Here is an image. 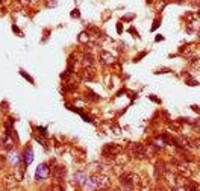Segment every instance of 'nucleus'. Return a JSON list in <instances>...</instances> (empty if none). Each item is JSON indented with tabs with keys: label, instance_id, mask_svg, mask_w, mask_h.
<instances>
[{
	"label": "nucleus",
	"instance_id": "1",
	"mask_svg": "<svg viewBox=\"0 0 200 191\" xmlns=\"http://www.w3.org/2000/svg\"><path fill=\"white\" fill-rule=\"evenodd\" d=\"M90 179L93 180L97 190H109L111 188V179L105 173H93Z\"/></svg>",
	"mask_w": 200,
	"mask_h": 191
},
{
	"label": "nucleus",
	"instance_id": "2",
	"mask_svg": "<svg viewBox=\"0 0 200 191\" xmlns=\"http://www.w3.org/2000/svg\"><path fill=\"white\" fill-rule=\"evenodd\" d=\"M120 153H123V147L120 146V144H106L105 147L102 149V156L103 158H115L117 155H120Z\"/></svg>",
	"mask_w": 200,
	"mask_h": 191
},
{
	"label": "nucleus",
	"instance_id": "3",
	"mask_svg": "<svg viewBox=\"0 0 200 191\" xmlns=\"http://www.w3.org/2000/svg\"><path fill=\"white\" fill-rule=\"evenodd\" d=\"M132 155L135 159H140V161L146 159L147 158V147L141 143H133L132 144Z\"/></svg>",
	"mask_w": 200,
	"mask_h": 191
},
{
	"label": "nucleus",
	"instance_id": "4",
	"mask_svg": "<svg viewBox=\"0 0 200 191\" xmlns=\"http://www.w3.org/2000/svg\"><path fill=\"white\" fill-rule=\"evenodd\" d=\"M50 173H52V170L49 168V164H40L38 165V168H36L35 171V179L38 180V182H41V180H46L50 176Z\"/></svg>",
	"mask_w": 200,
	"mask_h": 191
},
{
	"label": "nucleus",
	"instance_id": "5",
	"mask_svg": "<svg viewBox=\"0 0 200 191\" xmlns=\"http://www.w3.org/2000/svg\"><path fill=\"white\" fill-rule=\"evenodd\" d=\"M65 175H67V168L64 167V165H55V168L52 170V178L56 180L58 185H61L64 182Z\"/></svg>",
	"mask_w": 200,
	"mask_h": 191
},
{
	"label": "nucleus",
	"instance_id": "6",
	"mask_svg": "<svg viewBox=\"0 0 200 191\" xmlns=\"http://www.w3.org/2000/svg\"><path fill=\"white\" fill-rule=\"evenodd\" d=\"M2 185L6 190H12V188H15L18 185V180H17V178L14 175H5L3 179H2Z\"/></svg>",
	"mask_w": 200,
	"mask_h": 191
},
{
	"label": "nucleus",
	"instance_id": "7",
	"mask_svg": "<svg viewBox=\"0 0 200 191\" xmlns=\"http://www.w3.org/2000/svg\"><path fill=\"white\" fill-rule=\"evenodd\" d=\"M177 175H180L182 178H189L191 176V168H189V162H179L176 165Z\"/></svg>",
	"mask_w": 200,
	"mask_h": 191
},
{
	"label": "nucleus",
	"instance_id": "8",
	"mask_svg": "<svg viewBox=\"0 0 200 191\" xmlns=\"http://www.w3.org/2000/svg\"><path fill=\"white\" fill-rule=\"evenodd\" d=\"M82 79L83 81H88V82H91L93 79L95 77V68L94 67H85L82 70Z\"/></svg>",
	"mask_w": 200,
	"mask_h": 191
},
{
	"label": "nucleus",
	"instance_id": "9",
	"mask_svg": "<svg viewBox=\"0 0 200 191\" xmlns=\"http://www.w3.org/2000/svg\"><path fill=\"white\" fill-rule=\"evenodd\" d=\"M73 179H74V185H81V187H82L83 184H85V180L88 179V178H86V171H85V170H77V171L74 173V178H73Z\"/></svg>",
	"mask_w": 200,
	"mask_h": 191
},
{
	"label": "nucleus",
	"instance_id": "10",
	"mask_svg": "<svg viewBox=\"0 0 200 191\" xmlns=\"http://www.w3.org/2000/svg\"><path fill=\"white\" fill-rule=\"evenodd\" d=\"M12 147H14V144H12V140H11V137H9V133H8V132L3 133V135H2V149H3L5 152H8V150H11Z\"/></svg>",
	"mask_w": 200,
	"mask_h": 191
},
{
	"label": "nucleus",
	"instance_id": "11",
	"mask_svg": "<svg viewBox=\"0 0 200 191\" xmlns=\"http://www.w3.org/2000/svg\"><path fill=\"white\" fill-rule=\"evenodd\" d=\"M100 62L102 64H114L115 62V58L112 53L106 52V50H100Z\"/></svg>",
	"mask_w": 200,
	"mask_h": 191
},
{
	"label": "nucleus",
	"instance_id": "12",
	"mask_svg": "<svg viewBox=\"0 0 200 191\" xmlns=\"http://www.w3.org/2000/svg\"><path fill=\"white\" fill-rule=\"evenodd\" d=\"M32 161H34V150H32V147H26V150L23 153V164L24 165H30Z\"/></svg>",
	"mask_w": 200,
	"mask_h": 191
},
{
	"label": "nucleus",
	"instance_id": "13",
	"mask_svg": "<svg viewBox=\"0 0 200 191\" xmlns=\"http://www.w3.org/2000/svg\"><path fill=\"white\" fill-rule=\"evenodd\" d=\"M82 64H83V68L85 67H94V56L91 53H83L82 55Z\"/></svg>",
	"mask_w": 200,
	"mask_h": 191
},
{
	"label": "nucleus",
	"instance_id": "14",
	"mask_svg": "<svg viewBox=\"0 0 200 191\" xmlns=\"http://www.w3.org/2000/svg\"><path fill=\"white\" fill-rule=\"evenodd\" d=\"M114 162H115L117 165H120V167H123V165H126V164L129 162V156L124 155V153H120V155H117L114 158Z\"/></svg>",
	"mask_w": 200,
	"mask_h": 191
},
{
	"label": "nucleus",
	"instance_id": "15",
	"mask_svg": "<svg viewBox=\"0 0 200 191\" xmlns=\"http://www.w3.org/2000/svg\"><path fill=\"white\" fill-rule=\"evenodd\" d=\"M194 44H185V46H182V47H179V55H191L193 52H194Z\"/></svg>",
	"mask_w": 200,
	"mask_h": 191
},
{
	"label": "nucleus",
	"instance_id": "16",
	"mask_svg": "<svg viewBox=\"0 0 200 191\" xmlns=\"http://www.w3.org/2000/svg\"><path fill=\"white\" fill-rule=\"evenodd\" d=\"M77 40H79L81 44H88L91 41V35H90V32H82L81 35L77 36Z\"/></svg>",
	"mask_w": 200,
	"mask_h": 191
},
{
	"label": "nucleus",
	"instance_id": "17",
	"mask_svg": "<svg viewBox=\"0 0 200 191\" xmlns=\"http://www.w3.org/2000/svg\"><path fill=\"white\" fill-rule=\"evenodd\" d=\"M184 18H185L187 24H193L194 20L197 18V12H187V14L184 15Z\"/></svg>",
	"mask_w": 200,
	"mask_h": 191
},
{
	"label": "nucleus",
	"instance_id": "18",
	"mask_svg": "<svg viewBox=\"0 0 200 191\" xmlns=\"http://www.w3.org/2000/svg\"><path fill=\"white\" fill-rule=\"evenodd\" d=\"M82 187H83V188H85L86 191H95V190H97V188H95V185L93 184V180H91V179H86V180H85V184H83Z\"/></svg>",
	"mask_w": 200,
	"mask_h": 191
},
{
	"label": "nucleus",
	"instance_id": "19",
	"mask_svg": "<svg viewBox=\"0 0 200 191\" xmlns=\"http://www.w3.org/2000/svg\"><path fill=\"white\" fill-rule=\"evenodd\" d=\"M91 167H93V171H94V173H103V170H105V165H103V164H99V162L91 164Z\"/></svg>",
	"mask_w": 200,
	"mask_h": 191
},
{
	"label": "nucleus",
	"instance_id": "20",
	"mask_svg": "<svg viewBox=\"0 0 200 191\" xmlns=\"http://www.w3.org/2000/svg\"><path fill=\"white\" fill-rule=\"evenodd\" d=\"M189 124H191L193 131L200 132V119H197V120H191V121H189Z\"/></svg>",
	"mask_w": 200,
	"mask_h": 191
},
{
	"label": "nucleus",
	"instance_id": "21",
	"mask_svg": "<svg viewBox=\"0 0 200 191\" xmlns=\"http://www.w3.org/2000/svg\"><path fill=\"white\" fill-rule=\"evenodd\" d=\"M191 64L194 65V67H197V68H200V58H191Z\"/></svg>",
	"mask_w": 200,
	"mask_h": 191
},
{
	"label": "nucleus",
	"instance_id": "22",
	"mask_svg": "<svg viewBox=\"0 0 200 191\" xmlns=\"http://www.w3.org/2000/svg\"><path fill=\"white\" fill-rule=\"evenodd\" d=\"M165 5H167V3H165L164 0H162V2L159 0V2L156 3V9H158V11H162V9H164V8H165Z\"/></svg>",
	"mask_w": 200,
	"mask_h": 191
},
{
	"label": "nucleus",
	"instance_id": "23",
	"mask_svg": "<svg viewBox=\"0 0 200 191\" xmlns=\"http://www.w3.org/2000/svg\"><path fill=\"white\" fill-rule=\"evenodd\" d=\"M11 161H12V164H18V162H20V155L15 152V155H12Z\"/></svg>",
	"mask_w": 200,
	"mask_h": 191
},
{
	"label": "nucleus",
	"instance_id": "24",
	"mask_svg": "<svg viewBox=\"0 0 200 191\" xmlns=\"http://www.w3.org/2000/svg\"><path fill=\"white\" fill-rule=\"evenodd\" d=\"M20 73H21V76H23V77H26V79H27V81H29L30 84H34V79H32V77H30L29 74H26V73H24L23 70H20Z\"/></svg>",
	"mask_w": 200,
	"mask_h": 191
},
{
	"label": "nucleus",
	"instance_id": "25",
	"mask_svg": "<svg viewBox=\"0 0 200 191\" xmlns=\"http://www.w3.org/2000/svg\"><path fill=\"white\" fill-rule=\"evenodd\" d=\"M50 191H65V190H64L61 185H55V187H53V188H52Z\"/></svg>",
	"mask_w": 200,
	"mask_h": 191
},
{
	"label": "nucleus",
	"instance_id": "26",
	"mask_svg": "<svg viewBox=\"0 0 200 191\" xmlns=\"http://www.w3.org/2000/svg\"><path fill=\"white\" fill-rule=\"evenodd\" d=\"M114 133H115V135H120V133H121V129L118 128L117 124H114Z\"/></svg>",
	"mask_w": 200,
	"mask_h": 191
},
{
	"label": "nucleus",
	"instance_id": "27",
	"mask_svg": "<svg viewBox=\"0 0 200 191\" xmlns=\"http://www.w3.org/2000/svg\"><path fill=\"white\" fill-rule=\"evenodd\" d=\"M12 29H14V32H17V34H18L20 36H23V32H21V30H20L17 26H12Z\"/></svg>",
	"mask_w": 200,
	"mask_h": 191
},
{
	"label": "nucleus",
	"instance_id": "28",
	"mask_svg": "<svg viewBox=\"0 0 200 191\" xmlns=\"http://www.w3.org/2000/svg\"><path fill=\"white\" fill-rule=\"evenodd\" d=\"M142 56H146V52H142L141 55H138V56H135V59H133V61H135V62H138V61L141 59Z\"/></svg>",
	"mask_w": 200,
	"mask_h": 191
},
{
	"label": "nucleus",
	"instance_id": "29",
	"mask_svg": "<svg viewBox=\"0 0 200 191\" xmlns=\"http://www.w3.org/2000/svg\"><path fill=\"white\" fill-rule=\"evenodd\" d=\"M81 15V12H79V9H74V11L71 12V17H79Z\"/></svg>",
	"mask_w": 200,
	"mask_h": 191
},
{
	"label": "nucleus",
	"instance_id": "30",
	"mask_svg": "<svg viewBox=\"0 0 200 191\" xmlns=\"http://www.w3.org/2000/svg\"><path fill=\"white\" fill-rule=\"evenodd\" d=\"M191 5H193V6H197V8H200V0H193V2H191Z\"/></svg>",
	"mask_w": 200,
	"mask_h": 191
},
{
	"label": "nucleus",
	"instance_id": "31",
	"mask_svg": "<svg viewBox=\"0 0 200 191\" xmlns=\"http://www.w3.org/2000/svg\"><path fill=\"white\" fill-rule=\"evenodd\" d=\"M156 191H168V190H167V188H165L164 185H159V187H158V188H156Z\"/></svg>",
	"mask_w": 200,
	"mask_h": 191
},
{
	"label": "nucleus",
	"instance_id": "32",
	"mask_svg": "<svg viewBox=\"0 0 200 191\" xmlns=\"http://www.w3.org/2000/svg\"><path fill=\"white\" fill-rule=\"evenodd\" d=\"M168 72H170L168 68H161V70H158L156 73H168Z\"/></svg>",
	"mask_w": 200,
	"mask_h": 191
},
{
	"label": "nucleus",
	"instance_id": "33",
	"mask_svg": "<svg viewBox=\"0 0 200 191\" xmlns=\"http://www.w3.org/2000/svg\"><path fill=\"white\" fill-rule=\"evenodd\" d=\"M191 108H193V109H194V111H196L197 114H200V109H199V106H196V105H194V106H191Z\"/></svg>",
	"mask_w": 200,
	"mask_h": 191
},
{
	"label": "nucleus",
	"instance_id": "34",
	"mask_svg": "<svg viewBox=\"0 0 200 191\" xmlns=\"http://www.w3.org/2000/svg\"><path fill=\"white\" fill-rule=\"evenodd\" d=\"M112 191H124L123 188H115V190H112Z\"/></svg>",
	"mask_w": 200,
	"mask_h": 191
},
{
	"label": "nucleus",
	"instance_id": "35",
	"mask_svg": "<svg viewBox=\"0 0 200 191\" xmlns=\"http://www.w3.org/2000/svg\"><path fill=\"white\" fill-rule=\"evenodd\" d=\"M197 17H200V9H199V11H197Z\"/></svg>",
	"mask_w": 200,
	"mask_h": 191
},
{
	"label": "nucleus",
	"instance_id": "36",
	"mask_svg": "<svg viewBox=\"0 0 200 191\" xmlns=\"http://www.w3.org/2000/svg\"><path fill=\"white\" fill-rule=\"evenodd\" d=\"M95 191H109V190H95Z\"/></svg>",
	"mask_w": 200,
	"mask_h": 191
},
{
	"label": "nucleus",
	"instance_id": "37",
	"mask_svg": "<svg viewBox=\"0 0 200 191\" xmlns=\"http://www.w3.org/2000/svg\"><path fill=\"white\" fill-rule=\"evenodd\" d=\"M173 191H179V190H177V188H173Z\"/></svg>",
	"mask_w": 200,
	"mask_h": 191
},
{
	"label": "nucleus",
	"instance_id": "38",
	"mask_svg": "<svg viewBox=\"0 0 200 191\" xmlns=\"http://www.w3.org/2000/svg\"><path fill=\"white\" fill-rule=\"evenodd\" d=\"M197 35H199V38H200V30H199V34H197Z\"/></svg>",
	"mask_w": 200,
	"mask_h": 191
},
{
	"label": "nucleus",
	"instance_id": "39",
	"mask_svg": "<svg viewBox=\"0 0 200 191\" xmlns=\"http://www.w3.org/2000/svg\"><path fill=\"white\" fill-rule=\"evenodd\" d=\"M199 165H200V159H199Z\"/></svg>",
	"mask_w": 200,
	"mask_h": 191
},
{
	"label": "nucleus",
	"instance_id": "40",
	"mask_svg": "<svg viewBox=\"0 0 200 191\" xmlns=\"http://www.w3.org/2000/svg\"><path fill=\"white\" fill-rule=\"evenodd\" d=\"M76 191H79V190H76Z\"/></svg>",
	"mask_w": 200,
	"mask_h": 191
}]
</instances>
